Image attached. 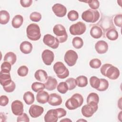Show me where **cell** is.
Returning a JSON list of instances; mask_svg holds the SVG:
<instances>
[{"instance_id": "obj_29", "label": "cell", "mask_w": 122, "mask_h": 122, "mask_svg": "<svg viewBox=\"0 0 122 122\" xmlns=\"http://www.w3.org/2000/svg\"><path fill=\"white\" fill-rule=\"evenodd\" d=\"M10 16L9 13L5 10L0 11V23L1 24H6L10 20Z\"/></svg>"}, {"instance_id": "obj_44", "label": "cell", "mask_w": 122, "mask_h": 122, "mask_svg": "<svg viewBox=\"0 0 122 122\" xmlns=\"http://www.w3.org/2000/svg\"><path fill=\"white\" fill-rule=\"evenodd\" d=\"M113 20L116 26L121 27L122 26V15L121 14L116 15L114 17Z\"/></svg>"}, {"instance_id": "obj_45", "label": "cell", "mask_w": 122, "mask_h": 122, "mask_svg": "<svg viewBox=\"0 0 122 122\" xmlns=\"http://www.w3.org/2000/svg\"><path fill=\"white\" fill-rule=\"evenodd\" d=\"M30 121L28 115L25 113H23L22 114L19 115L17 117V122H29Z\"/></svg>"}, {"instance_id": "obj_27", "label": "cell", "mask_w": 122, "mask_h": 122, "mask_svg": "<svg viewBox=\"0 0 122 122\" xmlns=\"http://www.w3.org/2000/svg\"><path fill=\"white\" fill-rule=\"evenodd\" d=\"M17 60L16 55L13 52H8L4 56V61L9 62L11 65H13Z\"/></svg>"}, {"instance_id": "obj_13", "label": "cell", "mask_w": 122, "mask_h": 122, "mask_svg": "<svg viewBox=\"0 0 122 122\" xmlns=\"http://www.w3.org/2000/svg\"><path fill=\"white\" fill-rule=\"evenodd\" d=\"M52 10L56 16L59 17H64L67 13V9L60 3H56L52 7Z\"/></svg>"}, {"instance_id": "obj_1", "label": "cell", "mask_w": 122, "mask_h": 122, "mask_svg": "<svg viewBox=\"0 0 122 122\" xmlns=\"http://www.w3.org/2000/svg\"><path fill=\"white\" fill-rule=\"evenodd\" d=\"M100 71L102 75L111 80H116L120 75L119 69L109 63L102 65Z\"/></svg>"}, {"instance_id": "obj_47", "label": "cell", "mask_w": 122, "mask_h": 122, "mask_svg": "<svg viewBox=\"0 0 122 122\" xmlns=\"http://www.w3.org/2000/svg\"><path fill=\"white\" fill-rule=\"evenodd\" d=\"M32 3V0H20V3L21 5L24 8L30 7Z\"/></svg>"}, {"instance_id": "obj_33", "label": "cell", "mask_w": 122, "mask_h": 122, "mask_svg": "<svg viewBox=\"0 0 122 122\" xmlns=\"http://www.w3.org/2000/svg\"><path fill=\"white\" fill-rule=\"evenodd\" d=\"M100 79L98 77L93 76H92L90 79V83L91 86L94 89L96 90L99 87L100 84Z\"/></svg>"}, {"instance_id": "obj_9", "label": "cell", "mask_w": 122, "mask_h": 122, "mask_svg": "<svg viewBox=\"0 0 122 122\" xmlns=\"http://www.w3.org/2000/svg\"><path fill=\"white\" fill-rule=\"evenodd\" d=\"M43 42L46 45L53 49H57L60 43L56 37L50 34H47L44 36Z\"/></svg>"}, {"instance_id": "obj_49", "label": "cell", "mask_w": 122, "mask_h": 122, "mask_svg": "<svg viewBox=\"0 0 122 122\" xmlns=\"http://www.w3.org/2000/svg\"><path fill=\"white\" fill-rule=\"evenodd\" d=\"M62 121H65V122H69V121H70V122H71V120H70V119H69L68 118H66L65 119H63V120H61L60 121V122H62Z\"/></svg>"}, {"instance_id": "obj_8", "label": "cell", "mask_w": 122, "mask_h": 122, "mask_svg": "<svg viewBox=\"0 0 122 122\" xmlns=\"http://www.w3.org/2000/svg\"><path fill=\"white\" fill-rule=\"evenodd\" d=\"M78 55L76 51L70 50L67 51L64 55V60L67 65L70 67L74 66L77 61Z\"/></svg>"}, {"instance_id": "obj_50", "label": "cell", "mask_w": 122, "mask_h": 122, "mask_svg": "<svg viewBox=\"0 0 122 122\" xmlns=\"http://www.w3.org/2000/svg\"><path fill=\"white\" fill-rule=\"evenodd\" d=\"M77 121H86V120H78Z\"/></svg>"}, {"instance_id": "obj_28", "label": "cell", "mask_w": 122, "mask_h": 122, "mask_svg": "<svg viewBox=\"0 0 122 122\" xmlns=\"http://www.w3.org/2000/svg\"><path fill=\"white\" fill-rule=\"evenodd\" d=\"M23 98L25 103L28 105L32 104L35 100V97L33 93L30 91H28L24 93Z\"/></svg>"}, {"instance_id": "obj_23", "label": "cell", "mask_w": 122, "mask_h": 122, "mask_svg": "<svg viewBox=\"0 0 122 122\" xmlns=\"http://www.w3.org/2000/svg\"><path fill=\"white\" fill-rule=\"evenodd\" d=\"M35 79L41 82H45L48 79V76L47 72L43 70H38L34 74Z\"/></svg>"}, {"instance_id": "obj_18", "label": "cell", "mask_w": 122, "mask_h": 122, "mask_svg": "<svg viewBox=\"0 0 122 122\" xmlns=\"http://www.w3.org/2000/svg\"><path fill=\"white\" fill-rule=\"evenodd\" d=\"M57 81L56 79L51 76H49L44 83L45 88L48 91L55 90L57 86Z\"/></svg>"}, {"instance_id": "obj_24", "label": "cell", "mask_w": 122, "mask_h": 122, "mask_svg": "<svg viewBox=\"0 0 122 122\" xmlns=\"http://www.w3.org/2000/svg\"><path fill=\"white\" fill-rule=\"evenodd\" d=\"M102 30L98 26H93L90 30L91 36L94 39L100 38L102 35Z\"/></svg>"}, {"instance_id": "obj_26", "label": "cell", "mask_w": 122, "mask_h": 122, "mask_svg": "<svg viewBox=\"0 0 122 122\" xmlns=\"http://www.w3.org/2000/svg\"><path fill=\"white\" fill-rule=\"evenodd\" d=\"M106 36L107 38L111 41H115L118 38L119 35L116 30L114 28H112L107 30L106 33Z\"/></svg>"}, {"instance_id": "obj_11", "label": "cell", "mask_w": 122, "mask_h": 122, "mask_svg": "<svg viewBox=\"0 0 122 122\" xmlns=\"http://www.w3.org/2000/svg\"><path fill=\"white\" fill-rule=\"evenodd\" d=\"M41 58L45 64L51 65L54 60V55L53 52L50 50H45L41 54Z\"/></svg>"}, {"instance_id": "obj_34", "label": "cell", "mask_w": 122, "mask_h": 122, "mask_svg": "<svg viewBox=\"0 0 122 122\" xmlns=\"http://www.w3.org/2000/svg\"><path fill=\"white\" fill-rule=\"evenodd\" d=\"M100 84L99 87L97 89L100 92H103L106 91L109 87V82L107 80L105 79H100Z\"/></svg>"}, {"instance_id": "obj_46", "label": "cell", "mask_w": 122, "mask_h": 122, "mask_svg": "<svg viewBox=\"0 0 122 122\" xmlns=\"http://www.w3.org/2000/svg\"><path fill=\"white\" fill-rule=\"evenodd\" d=\"M9 98L5 95H1L0 97V105L1 106H5L9 103Z\"/></svg>"}, {"instance_id": "obj_5", "label": "cell", "mask_w": 122, "mask_h": 122, "mask_svg": "<svg viewBox=\"0 0 122 122\" xmlns=\"http://www.w3.org/2000/svg\"><path fill=\"white\" fill-rule=\"evenodd\" d=\"M53 32L56 36V38L60 43L66 41L68 38V35L65 27L60 24L55 25L53 28Z\"/></svg>"}, {"instance_id": "obj_2", "label": "cell", "mask_w": 122, "mask_h": 122, "mask_svg": "<svg viewBox=\"0 0 122 122\" xmlns=\"http://www.w3.org/2000/svg\"><path fill=\"white\" fill-rule=\"evenodd\" d=\"M83 102V98L82 95L79 93L74 94L65 102V106L70 110H75L81 106Z\"/></svg>"}, {"instance_id": "obj_22", "label": "cell", "mask_w": 122, "mask_h": 122, "mask_svg": "<svg viewBox=\"0 0 122 122\" xmlns=\"http://www.w3.org/2000/svg\"><path fill=\"white\" fill-rule=\"evenodd\" d=\"M33 46L32 44L28 41L22 42L20 46V51L24 54H27L30 53L32 50Z\"/></svg>"}, {"instance_id": "obj_4", "label": "cell", "mask_w": 122, "mask_h": 122, "mask_svg": "<svg viewBox=\"0 0 122 122\" xmlns=\"http://www.w3.org/2000/svg\"><path fill=\"white\" fill-rule=\"evenodd\" d=\"M100 13L97 10L88 9L82 12L81 18L87 22L95 23L99 19Z\"/></svg>"}, {"instance_id": "obj_38", "label": "cell", "mask_w": 122, "mask_h": 122, "mask_svg": "<svg viewBox=\"0 0 122 122\" xmlns=\"http://www.w3.org/2000/svg\"><path fill=\"white\" fill-rule=\"evenodd\" d=\"M67 17L69 20L71 21H75L78 19L79 14L77 11L74 10H71L68 12Z\"/></svg>"}, {"instance_id": "obj_15", "label": "cell", "mask_w": 122, "mask_h": 122, "mask_svg": "<svg viewBox=\"0 0 122 122\" xmlns=\"http://www.w3.org/2000/svg\"><path fill=\"white\" fill-rule=\"evenodd\" d=\"M44 109L42 107L35 104L30 106L29 108V112L32 118H37L40 116L43 112Z\"/></svg>"}, {"instance_id": "obj_40", "label": "cell", "mask_w": 122, "mask_h": 122, "mask_svg": "<svg viewBox=\"0 0 122 122\" xmlns=\"http://www.w3.org/2000/svg\"><path fill=\"white\" fill-rule=\"evenodd\" d=\"M11 65L8 62L4 61L1 65V70L0 71L3 72L9 73L11 70Z\"/></svg>"}, {"instance_id": "obj_35", "label": "cell", "mask_w": 122, "mask_h": 122, "mask_svg": "<svg viewBox=\"0 0 122 122\" xmlns=\"http://www.w3.org/2000/svg\"><path fill=\"white\" fill-rule=\"evenodd\" d=\"M57 91L61 93L64 94L68 90V85L66 82H61L57 86Z\"/></svg>"}, {"instance_id": "obj_19", "label": "cell", "mask_w": 122, "mask_h": 122, "mask_svg": "<svg viewBox=\"0 0 122 122\" xmlns=\"http://www.w3.org/2000/svg\"><path fill=\"white\" fill-rule=\"evenodd\" d=\"M12 81L10 72H0V82L3 87L10 84Z\"/></svg>"}, {"instance_id": "obj_30", "label": "cell", "mask_w": 122, "mask_h": 122, "mask_svg": "<svg viewBox=\"0 0 122 122\" xmlns=\"http://www.w3.org/2000/svg\"><path fill=\"white\" fill-rule=\"evenodd\" d=\"M77 85L79 87H84L88 84L87 78L83 75L79 76L76 79Z\"/></svg>"}, {"instance_id": "obj_3", "label": "cell", "mask_w": 122, "mask_h": 122, "mask_svg": "<svg viewBox=\"0 0 122 122\" xmlns=\"http://www.w3.org/2000/svg\"><path fill=\"white\" fill-rule=\"evenodd\" d=\"M26 33L28 39L31 41H38L41 37L40 27L38 25L35 23L30 24L27 26Z\"/></svg>"}, {"instance_id": "obj_37", "label": "cell", "mask_w": 122, "mask_h": 122, "mask_svg": "<svg viewBox=\"0 0 122 122\" xmlns=\"http://www.w3.org/2000/svg\"><path fill=\"white\" fill-rule=\"evenodd\" d=\"M65 82L68 85L69 90H72L74 89L77 85L76 79L73 78H70L66 80Z\"/></svg>"}, {"instance_id": "obj_20", "label": "cell", "mask_w": 122, "mask_h": 122, "mask_svg": "<svg viewBox=\"0 0 122 122\" xmlns=\"http://www.w3.org/2000/svg\"><path fill=\"white\" fill-rule=\"evenodd\" d=\"M86 102L88 104L93 106H98V104L99 102V97L95 92L90 93L87 97Z\"/></svg>"}, {"instance_id": "obj_16", "label": "cell", "mask_w": 122, "mask_h": 122, "mask_svg": "<svg viewBox=\"0 0 122 122\" xmlns=\"http://www.w3.org/2000/svg\"><path fill=\"white\" fill-rule=\"evenodd\" d=\"M95 49L99 54H104L108 51V43L104 41H99L95 45Z\"/></svg>"}, {"instance_id": "obj_32", "label": "cell", "mask_w": 122, "mask_h": 122, "mask_svg": "<svg viewBox=\"0 0 122 122\" xmlns=\"http://www.w3.org/2000/svg\"><path fill=\"white\" fill-rule=\"evenodd\" d=\"M45 88L44 83L39 82H34L31 85V89L35 92H38L41 91L43 90Z\"/></svg>"}, {"instance_id": "obj_7", "label": "cell", "mask_w": 122, "mask_h": 122, "mask_svg": "<svg viewBox=\"0 0 122 122\" xmlns=\"http://www.w3.org/2000/svg\"><path fill=\"white\" fill-rule=\"evenodd\" d=\"M86 30V26L84 23L78 21L71 25L69 29L70 32L73 35H79L83 34Z\"/></svg>"}, {"instance_id": "obj_48", "label": "cell", "mask_w": 122, "mask_h": 122, "mask_svg": "<svg viewBox=\"0 0 122 122\" xmlns=\"http://www.w3.org/2000/svg\"><path fill=\"white\" fill-rule=\"evenodd\" d=\"M58 112V117L59 118H60L61 117H62L63 116H65L66 115L67 112L65 109L63 108H57L56 109Z\"/></svg>"}, {"instance_id": "obj_6", "label": "cell", "mask_w": 122, "mask_h": 122, "mask_svg": "<svg viewBox=\"0 0 122 122\" xmlns=\"http://www.w3.org/2000/svg\"><path fill=\"white\" fill-rule=\"evenodd\" d=\"M53 70L57 77L60 79H65L69 75L68 69L62 62H56L53 65Z\"/></svg>"}, {"instance_id": "obj_31", "label": "cell", "mask_w": 122, "mask_h": 122, "mask_svg": "<svg viewBox=\"0 0 122 122\" xmlns=\"http://www.w3.org/2000/svg\"><path fill=\"white\" fill-rule=\"evenodd\" d=\"M72 43L73 46L77 49L81 48L83 45L82 39L79 37H75L72 39Z\"/></svg>"}, {"instance_id": "obj_39", "label": "cell", "mask_w": 122, "mask_h": 122, "mask_svg": "<svg viewBox=\"0 0 122 122\" xmlns=\"http://www.w3.org/2000/svg\"><path fill=\"white\" fill-rule=\"evenodd\" d=\"M102 64L101 61L97 58L93 59L91 60L89 62V65L90 67L93 69H98L99 68Z\"/></svg>"}, {"instance_id": "obj_36", "label": "cell", "mask_w": 122, "mask_h": 122, "mask_svg": "<svg viewBox=\"0 0 122 122\" xmlns=\"http://www.w3.org/2000/svg\"><path fill=\"white\" fill-rule=\"evenodd\" d=\"M29 71L28 68L25 65L21 66L19 68V69L17 70V73L21 77H24L26 76Z\"/></svg>"}, {"instance_id": "obj_25", "label": "cell", "mask_w": 122, "mask_h": 122, "mask_svg": "<svg viewBox=\"0 0 122 122\" xmlns=\"http://www.w3.org/2000/svg\"><path fill=\"white\" fill-rule=\"evenodd\" d=\"M23 22V18L20 15H16L12 19L11 24L13 28H19L22 24Z\"/></svg>"}, {"instance_id": "obj_42", "label": "cell", "mask_w": 122, "mask_h": 122, "mask_svg": "<svg viewBox=\"0 0 122 122\" xmlns=\"http://www.w3.org/2000/svg\"><path fill=\"white\" fill-rule=\"evenodd\" d=\"M89 6L92 10H95L98 9L100 6V2L98 0H89L87 1Z\"/></svg>"}, {"instance_id": "obj_17", "label": "cell", "mask_w": 122, "mask_h": 122, "mask_svg": "<svg viewBox=\"0 0 122 122\" xmlns=\"http://www.w3.org/2000/svg\"><path fill=\"white\" fill-rule=\"evenodd\" d=\"M48 102L51 105L55 106L61 105L62 102V100L60 95L56 93H53L49 95Z\"/></svg>"}, {"instance_id": "obj_12", "label": "cell", "mask_w": 122, "mask_h": 122, "mask_svg": "<svg viewBox=\"0 0 122 122\" xmlns=\"http://www.w3.org/2000/svg\"><path fill=\"white\" fill-rule=\"evenodd\" d=\"M98 106H93L87 104L84 105L81 108V113L85 117H91L97 111Z\"/></svg>"}, {"instance_id": "obj_43", "label": "cell", "mask_w": 122, "mask_h": 122, "mask_svg": "<svg viewBox=\"0 0 122 122\" xmlns=\"http://www.w3.org/2000/svg\"><path fill=\"white\" fill-rule=\"evenodd\" d=\"M15 87V83L13 81H12L10 84L5 87H3V89L7 92H11L14 91Z\"/></svg>"}, {"instance_id": "obj_10", "label": "cell", "mask_w": 122, "mask_h": 122, "mask_svg": "<svg viewBox=\"0 0 122 122\" xmlns=\"http://www.w3.org/2000/svg\"><path fill=\"white\" fill-rule=\"evenodd\" d=\"M11 108L12 113L15 115L19 116L23 113V104L19 100L13 101L11 103Z\"/></svg>"}, {"instance_id": "obj_41", "label": "cell", "mask_w": 122, "mask_h": 122, "mask_svg": "<svg viewBox=\"0 0 122 122\" xmlns=\"http://www.w3.org/2000/svg\"><path fill=\"white\" fill-rule=\"evenodd\" d=\"M30 19L33 21L38 22L41 20V15L39 12H33L30 14Z\"/></svg>"}, {"instance_id": "obj_21", "label": "cell", "mask_w": 122, "mask_h": 122, "mask_svg": "<svg viewBox=\"0 0 122 122\" xmlns=\"http://www.w3.org/2000/svg\"><path fill=\"white\" fill-rule=\"evenodd\" d=\"M49 95L48 93L43 90L38 92L36 95V100L37 102L41 104H45L48 102Z\"/></svg>"}, {"instance_id": "obj_14", "label": "cell", "mask_w": 122, "mask_h": 122, "mask_svg": "<svg viewBox=\"0 0 122 122\" xmlns=\"http://www.w3.org/2000/svg\"><path fill=\"white\" fill-rule=\"evenodd\" d=\"M44 119L46 122H57L59 117L57 109H51L49 110L45 115Z\"/></svg>"}]
</instances>
